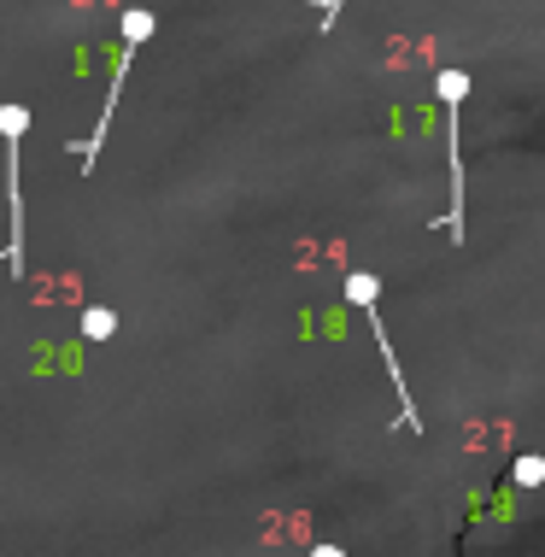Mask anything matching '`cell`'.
I'll return each instance as SVG.
<instances>
[{"instance_id": "2", "label": "cell", "mask_w": 545, "mask_h": 557, "mask_svg": "<svg viewBox=\"0 0 545 557\" xmlns=\"http://www.w3.org/2000/svg\"><path fill=\"white\" fill-rule=\"evenodd\" d=\"M147 36H153V12L129 7V12H124V48H117V71H112V88H106L100 129H95V141L83 147V171H95V159H100V141H106V124H112V112H117V88H124V77H129V59H135V48H141Z\"/></svg>"}, {"instance_id": "4", "label": "cell", "mask_w": 545, "mask_h": 557, "mask_svg": "<svg viewBox=\"0 0 545 557\" xmlns=\"http://www.w3.org/2000/svg\"><path fill=\"white\" fill-rule=\"evenodd\" d=\"M441 107H446V129H451V218H446V235L458 240L463 235V153H458V112H463V95H469V77L463 71H441Z\"/></svg>"}, {"instance_id": "7", "label": "cell", "mask_w": 545, "mask_h": 557, "mask_svg": "<svg viewBox=\"0 0 545 557\" xmlns=\"http://www.w3.org/2000/svg\"><path fill=\"white\" fill-rule=\"evenodd\" d=\"M311 557H346L340 546H311Z\"/></svg>"}, {"instance_id": "5", "label": "cell", "mask_w": 545, "mask_h": 557, "mask_svg": "<svg viewBox=\"0 0 545 557\" xmlns=\"http://www.w3.org/2000/svg\"><path fill=\"white\" fill-rule=\"evenodd\" d=\"M112 329H117V318H112L106 306H88V311H83V335H88V341H112Z\"/></svg>"}, {"instance_id": "3", "label": "cell", "mask_w": 545, "mask_h": 557, "mask_svg": "<svg viewBox=\"0 0 545 557\" xmlns=\"http://www.w3.org/2000/svg\"><path fill=\"white\" fill-rule=\"evenodd\" d=\"M346 294H352V306H363V318H370V329H375V346H382L387 375H393V387H399V423H405V429H422V423H417V405H411V387H405V375H399V358H393L382 306H375V276H363V270H358V276H346Z\"/></svg>"}, {"instance_id": "1", "label": "cell", "mask_w": 545, "mask_h": 557, "mask_svg": "<svg viewBox=\"0 0 545 557\" xmlns=\"http://www.w3.org/2000/svg\"><path fill=\"white\" fill-rule=\"evenodd\" d=\"M29 129V107H0V135H7V200H12V240L0 259H12V276L24 270V188H18V141Z\"/></svg>"}, {"instance_id": "6", "label": "cell", "mask_w": 545, "mask_h": 557, "mask_svg": "<svg viewBox=\"0 0 545 557\" xmlns=\"http://www.w3.org/2000/svg\"><path fill=\"white\" fill-rule=\"evenodd\" d=\"M517 481H522V487H540V481H545V458H522L517 463Z\"/></svg>"}]
</instances>
